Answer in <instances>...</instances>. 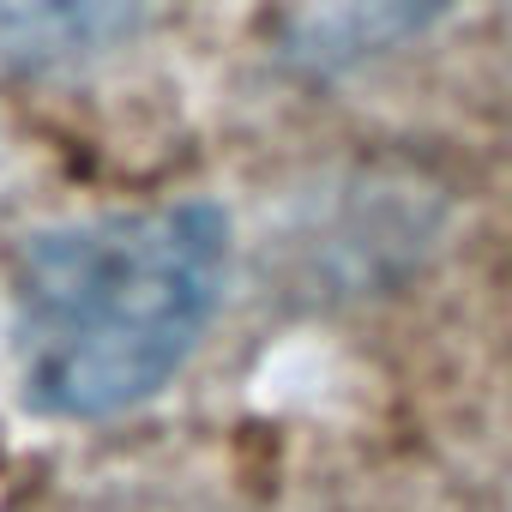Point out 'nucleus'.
<instances>
[{"mask_svg": "<svg viewBox=\"0 0 512 512\" xmlns=\"http://www.w3.org/2000/svg\"><path fill=\"white\" fill-rule=\"evenodd\" d=\"M145 0H0V61H61L133 25Z\"/></svg>", "mask_w": 512, "mask_h": 512, "instance_id": "2", "label": "nucleus"}, {"mask_svg": "<svg viewBox=\"0 0 512 512\" xmlns=\"http://www.w3.org/2000/svg\"><path fill=\"white\" fill-rule=\"evenodd\" d=\"M229 223L205 199L49 229L19 260V380L43 416L109 422L157 398L217 314Z\"/></svg>", "mask_w": 512, "mask_h": 512, "instance_id": "1", "label": "nucleus"}]
</instances>
